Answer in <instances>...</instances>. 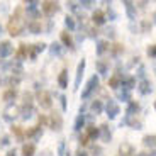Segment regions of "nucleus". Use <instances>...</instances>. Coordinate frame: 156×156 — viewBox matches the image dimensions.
Masks as SVG:
<instances>
[{"label":"nucleus","instance_id":"f257e3e1","mask_svg":"<svg viewBox=\"0 0 156 156\" xmlns=\"http://www.w3.org/2000/svg\"><path fill=\"white\" fill-rule=\"evenodd\" d=\"M24 26H26V19H24V7H17L12 14V17L7 22V31L10 36H19L22 32Z\"/></svg>","mask_w":156,"mask_h":156},{"label":"nucleus","instance_id":"f03ea898","mask_svg":"<svg viewBox=\"0 0 156 156\" xmlns=\"http://www.w3.org/2000/svg\"><path fill=\"white\" fill-rule=\"evenodd\" d=\"M97 87H98V76H97V75H94V76L88 80V83H87L85 90L82 92V98H83V100H87L90 95L94 94L95 90H97Z\"/></svg>","mask_w":156,"mask_h":156},{"label":"nucleus","instance_id":"7ed1b4c3","mask_svg":"<svg viewBox=\"0 0 156 156\" xmlns=\"http://www.w3.org/2000/svg\"><path fill=\"white\" fill-rule=\"evenodd\" d=\"M17 117H20V110L17 105H14V104H9L7 107H5L4 110V119L7 122H12L14 119H17Z\"/></svg>","mask_w":156,"mask_h":156},{"label":"nucleus","instance_id":"20e7f679","mask_svg":"<svg viewBox=\"0 0 156 156\" xmlns=\"http://www.w3.org/2000/svg\"><path fill=\"white\" fill-rule=\"evenodd\" d=\"M41 7H43V12L46 14L48 17H53L55 14H58V12H59V4H58V2L46 0V2H43V4H41Z\"/></svg>","mask_w":156,"mask_h":156},{"label":"nucleus","instance_id":"39448f33","mask_svg":"<svg viewBox=\"0 0 156 156\" xmlns=\"http://www.w3.org/2000/svg\"><path fill=\"white\" fill-rule=\"evenodd\" d=\"M49 127L53 129V131H61V127H63V117H61V114H58L55 110V112L51 114V117H49Z\"/></svg>","mask_w":156,"mask_h":156},{"label":"nucleus","instance_id":"423d86ee","mask_svg":"<svg viewBox=\"0 0 156 156\" xmlns=\"http://www.w3.org/2000/svg\"><path fill=\"white\" fill-rule=\"evenodd\" d=\"M37 100H39V105L43 107V109H51V105H53V102H51V94L46 92V90L39 92Z\"/></svg>","mask_w":156,"mask_h":156},{"label":"nucleus","instance_id":"0eeeda50","mask_svg":"<svg viewBox=\"0 0 156 156\" xmlns=\"http://www.w3.org/2000/svg\"><path fill=\"white\" fill-rule=\"evenodd\" d=\"M85 66H87V61L82 59L78 63V68H76V78H75V87L73 90H78L80 88V83H82V78H83V73H85Z\"/></svg>","mask_w":156,"mask_h":156},{"label":"nucleus","instance_id":"6e6552de","mask_svg":"<svg viewBox=\"0 0 156 156\" xmlns=\"http://www.w3.org/2000/svg\"><path fill=\"white\" fill-rule=\"evenodd\" d=\"M105 110H107V115H109V119H115L117 114H119V105L115 104V100L109 98V100H107V105H105Z\"/></svg>","mask_w":156,"mask_h":156},{"label":"nucleus","instance_id":"1a4fd4ad","mask_svg":"<svg viewBox=\"0 0 156 156\" xmlns=\"http://www.w3.org/2000/svg\"><path fill=\"white\" fill-rule=\"evenodd\" d=\"M122 126H131V129H136V131L143 129V122H141V121H136L134 117H129V115H126L124 119H122L121 127H122Z\"/></svg>","mask_w":156,"mask_h":156},{"label":"nucleus","instance_id":"9d476101","mask_svg":"<svg viewBox=\"0 0 156 156\" xmlns=\"http://www.w3.org/2000/svg\"><path fill=\"white\" fill-rule=\"evenodd\" d=\"M12 51H14V48H12L10 41H2L0 43V58H9L12 55Z\"/></svg>","mask_w":156,"mask_h":156},{"label":"nucleus","instance_id":"9b49d317","mask_svg":"<svg viewBox=\"0 0 156 156\" xmlns=\"http://www.w3.org/2000/svg\"><path fill=\"white\" fill-rule=\"evenodd\" d=\"M26 136H27L29 139H32V141H37V139H41V136H43V129L39 127V126H34V127H31L29 131H26Z\"/></svg>","mask_w":156,"mask_h":156},{"label":"nucleus","instance_id":"f8f14e48","mask_svg":"<svg viewBox=\"0 0 156 156\" xmlns=\"http://www.w3.org/2000/svg\"><path fill=\"white\" fill-rule=\"evenodd\" d=\"M137 90H139V94L141 95H149L153 92V87H151V83H149V80H141L139 82V85H137Z\"/></svg>","mask_w":156,"mask_h":156},{"label":"nucleus","instance_id":"ddd939ff","mask_svg":"<svg viewBox=\"0 0 156 156\" xmlns=\"http://www.w3.org/2000/svg\"><path fill=\"white\" fill-rule=\"evenodd\" d=\"M124 7H126V12H127V17L131 20L136 19V4L134 2H129V0H126L124 2Z\"/></svg>","mask_w":156,"mask_h":156},{"label":"nucleus","instance_id":"4468645a","mask_svg":"<svg viewBox=\"0 0 156 156\" xmlns=\"http://www.w3.org/2000/svg\"><path fill=\"white\" fill-rule=\"evenodd\" d=\"M32 114H34V107H32V104H26V105L22 107V110H20V119L27 121V119L32 117Z\"/></svg>","mask_w":156,"mask_h":156},{"label":"nucleus","instance_id":"2eb2a0df","mask_svg":"<svg viewBox=\"0 0 156 156\" xmlns=\"http://www.w3.org/2000/svg\"><path fill=\"white\" fill-rule=\"evenodd\" d=\"M119 153H121V156H131L134 154V146L131 143H122L119 146Z\"/></svg>","mask_w":156,"mask_h":156},{"label":"nucleus","instance_id":"dca6fc26","mask_svg":"<svg viewBox=\"0 0 156 156\" xmlns=\"http://www.w3.org/2000/svg\"><path fill=\"white\" fill-rule=\"evenodd\" d=\"M121 87H122V88H126V90H133L134 87H136V78H134V76H124V78H122Z\"/></svg>","mask_w":156,"mask_h":156},{"label":"nucleus","instance_id":"f3484780","mask_svg":"<svg viewBox=\"0 0 156 156\" xmlns=\"http://www.w3.org/2000/svg\"><path fill=\"white\" fill-rule=\"evenodd\" d=\"M122 78H124V76H122L121 73H115L109 80V87H110V88H114V90H117L119 87H121V83H122Z\"/></svg>","mask_w":156,"mask_h":156},{"label":"nucleus","instance_id":"a211bd4d","mask_svg":"<svg viewBox=\"0 0 156 156\" xmlns=\"http://www.w3.org/2000/svg\"><path fill=\"white\" fill-rule=\"evenodd\" d=\"M44 49H46V44H44V43H37V44H34V48H32V49L29 51V56H31V59H36V56H37L39 53H43Z\"/></svg>","mask_w":156,"mask_h":156},{"label":"nucleus","instance_id":"6ab92c4d","mask_svg":"<svg viewBox=\"0 0 156 156\" xmlns=\"http://www.w3.org/2000/svg\"><path fill=\"white\" fill-rule=\"evenodd\" d=\"M100 137H102L104 143H110V139H112V134H110L109 126H107V124L100 126Z\"/></svg>","mask_w":156,"mask_h":156},{"label":"nucleus","instance_id":"aec40b11","mask_svg":"<svg viewBox=\"0 0 156 156\" xmlns=\"http://www.w3.org/2000/svg\"><path fill=\"white\" fill-rule=\"evenodd\" d=\"M92 20H94L95 26H102V24H105V16H104V12H102V10H95L94 16H92Z\"/></svg>","mask_w":156,"mask_h":156},{"label":"nucleus","instance_id":"412c9836","mask_svg":"<svg viewBox=\"0 0 156 156\" xmlns=\"http://www.w3.org/2000/svg\"><path fill=\"white\" fill-rule=\"evenodd\" d=\"M139 104L137 102H129V107H127V110H126V115H129V117H134L137 112H139Z\"/></svg>","mask_w":156,"mask_h":156},{"label":"nucleus","instance_id":"4be33fe9","mask_svg":"<svg viewBox=\"0 0 156 156\" xmlns=\"http://www.w3.org/2000/svg\"><path fill=\"white\" fill-rule=\"evenodd\" d=\"M27 53H29V48L26 46V44H20V48L17 49V53H16L17 61H22V59H26V58H27Z\"/></svg>","mask_w":156,"mask_h":156},{"label":"nucleus","instance_id":"5701e85b","mask_svg":"<svg viewBox=\"0 0 156 156\" xmlns=\"http://www.w3.org/2000/svg\"><path fill=\"white\" fill-rule=\"evenodd\" d=\"M61 41L63 44L66 48H70L71 51H75V44H73V39H71V36L68 34V32H61Z\"/></svg>","mask_w":156,"mask_h":156},{"label":"nucleus","instance_id":"b1692460","mask_svg":"<svg viewBox=\"0 0 156 156\" xmlns=\"http://www.w3.org/2000/svg\"><path fill=\"white\" fill-rule=\"evenodd\" d=\"M143 144L146 148H156V134H151V136H144L143 137Z\"/></svg>","mask_w":156,"mask_h":156},{"label":"nucleus","instance_id":"393cba45","mask_svg":"<svg viewBox=\"0 0 156 156\" xmlns=\"http://www.w3.org/2000/svg\"><path fill=\"white\" fill-rule=\"evenodd\" d=\"M58 85L61 87V88H68V71L63 70L61 73H59L58 76Z\"/></svg>","mask_w":156,"mask_h":156},{"label":"nucleus","instance_id":"a878e982","mask_svg":"<svg viewBox=\"0 0 156 156\" xmlns=\"http://www.w3.org/2000/svg\"><path fill=\"white\" fill-rule=\"evenodd\" d=\"M87 137L95 141L97 137H100V131H98L95 126H88V127H87Z\"/></svg>","mask_w":156,"mask_h":156},{"label":"nucleus","instance_id":"bb28decb","mask_svg":"<svg viewBox=\"0 0 156 156\" xmlns=\"http://www.w3.org/2000/svg\"><path fill=\"white\" fill-rule=\"evenodd\" d=\"M16 97H17V90H14V88H10V90H7V92H4V100L7 102V104L14 102V100H16Z\"/></svg>","mask_w":156,"mask_h":156},{"label":"nucleus","instance_id":"cd10ccee","mask_svg":"<svg viewBox=\"0 0 156 156\" xmlns=\"http://www.w3.org/2000/svg\"><path fill=\"white\" fill-rule=\"evenodd\" d=\"M34 153H36V146L32 143L22 146V156H34Z\"/></svg>","mask_w":156,"mask_h":156},{"label":"nucleus","instance_id":"c85d7f7f","mask_svg":"<svg viewBox=\"0 0 156 156\" xmlns=\"http://www.w3.org/2000/svg\"><path fill=\"white\" fill-rule=\"evenodd\" d=\"M117 98L122 100V102H131V94H129V90H126V88L119 90V92H117Z\"/></svg>","mask_w":156,"mask_h":156},{"label":"nucleus","instance_id":"c756f323","mask_svg":"<svg viewBox=\"0 0 156 156\" xmlns=\"http://www.w3.org/2000/svg\"><path fill=\"white\" fill-rule=\"evenodd\" d=\"M109 48L110 46H109V43H107V41H98V43H97V55L102 56L107 49H109Z\"/></svg>","mask_w":156,"mask_h":156},{"label":"nucleus","instance_id":"7c9ffc66","mask_svg":"<svg viewBox=\"0 0 156 156\" xmlns=\"http://www.w3.org/2000/svg\"><path fill=\"white\" fill-rule=\"evenodd\" d=\"M82 127H85V115L83 114H80V115L76 117V121H75V131H82Z\"/></svg>","mask_w":156,"mask_h":156},{"label":"nucleus","instance_id":"2f4dec72","mask_svg":"<svg viewBox=\"0 0 156 156\" xmlns=\"http://www.w3.org/2000/svg\"><path fill=\"white\" fill-rule=\"evenodd\" d=\"M102 109H104V105H102L100 100H94V102H92V105H90V110H92L95 115H97V114H100Z\"/></svg>","mask_w":156,"mask_h":156},{"label":"nucleus","instance_id":"473e14b6","mask_svg":"<svg viewBox=\"0 0 156 156\" xmlns=\"http://www.w3.org/2000/svg\"><path fill=\"white\" fill-rule=\"evenodd\" d=\"M27 27H29V31H31L32 34H39V32H41V24H39L37 20H32V22H29Z\"/></svg>","mask_w":156,"mask_h":156},{"label":"nucleus","instance_id":"72a5a7b5","mask_svg":"<svg viewBox=\"0 0 156 156\" xmlns=\"http://www.w3.org/2000/svg\"><path fill=\"white\" fill-rule=\"evenodd\" d=\"M95 66H97V71L100 75H107V73H109V65H107V63L97 61V65H95Z\"/></svg>","mask_w":156,"mask_h":156},{"label":"nucleus","instance_id":"f704fd0d","mask_svg":"<svg viewBox=\"0 0 156 156\" xmlns=\"http://www.w3.org/2000/svg\"><path fill=\"white\" fill-rule=\"evenodd\" d=\"M12 75H16V76H19L20 73H22V65H20V61H16V63H12Z\"/></svg>","mask_w":156,"mask_h":156},{"label":"nucleus","instance_id":"c9c22d12","mask_svg":"<svg viewBox=\"0 0 156 156\" xmlns=\"http://www.w3.org/2000/svg\"><path fill=\"white\" fill-rule=\"evenodd\" d=\"M7 83H9V87H12V88L16 90V87H19V83H20V78H19V76H14V75H10V76L7 78Z\"/></svg>","mask_w":156,"mask_h":156},{"label":"nucleus","instance_id":"e433bc0d","mask_svg":"<svg viewBox=\"0 0 156 156\" xmlns=\"http://www.w3.org/2000/svg\"><path fill=\"white\" fill-rule=\"evenodd\" d=\"M51 55H56V56H61V55H63V49H61V44H58V43H53V44H51Z\"/></svg>","mask_w":156,"mask_h":156},{"label":"nucleus","instance_id":"4c0bfd02","mask_svg":"<svg viewBox=\"0 0 156 156\" xmlns=\"http://www.w3.org/2000/svg\"><path fill=\"white\" fill-rule=\"evenodd\" d=\"M12 133L16 134L19 141H24V133H22V129H20L19 126H12Z\"/></svg>","mask_w":156,"mask_h":156},{"label":"nucleus","instance_id":"58836bf2","mask_svg":"<svg viewBox=\"0 0 156 156\" xmlns=\"http://www.w3.org/2000/svg\"><path fill=\"white\" fill-rule=\"evenodd\" d=\"M37 5H41V4H39V2H36V0L26 2V9H27V12H34L36 9H37Z\"/></svg>","mask_w":156,"mask_h":156},{"label":"nucleus","instance_id":"ea45409f","mask_svg":"<svg viewBox=\"0 0 156 156\" xmlns=\"http://www.w3.org/2000/svg\"><path fill=\"white\" fill-rule=\"evenodd\" d=\"M110 49H112V56H119L124 51V48L121 44H114V46H110Z\"/></svg>","mask_w":156,"mask_h":156},{"label":"nucleus","instance_id":"a19ab883","mask_svg":"<svg viewBox=\"0 0 156 156\" xmlns=\"http://www.w3.org/2000/svg\"><path fill=\"white\" fill-rule=\"evenodd\" d=\"M65 26H66L70 31H73V29H75V20H73V17H70V16L65 17Z\"/></svg>","mask_w":156,"mask_h":156},{"label":"nucleus","instance_id":"79ce46f5","mask_svg":"<svg viewBox=\"0 0 156 156\" xmlns=\"http://www.w3.org/2000/svg\"><path fill=\"white\" fill-rule=\"evenodd\" d=\"M151 31V22L149 20H143L141 22V32H149Z\"/></svg>","mask_w":156,"mask_h":156},{"label":"nucleus","instance_id":"37998d69","mask_svg":"<svg viewBox=\"0 0 156 156\" xmlns=\"http://www.w3.org/2000/svg\"><path fill=\"white\" fill-rule=\"evenodd\" d=\"M104 32H105V36H107V37H110V39L115 37V29H114V27H107Z\"/></svg>","mask_w":156,"mask_h":156},{"label":"nucleus","instance_id":"c03bdc74","mask_svg":"<svg viewBox=\"0 0 156 156\" xmlns=\"http://www.w3.org/2000/svg\"><path fill=\"white\" fill-rule=\"evenodd\" d=\"M80 5H83L85 9H90V7H94L95 2H92V0H82V2H78Z\"/></svg>","mask_w":156,"mask_h":156},{"label":"nucleus","instance_id":"a18cd8bd","mask_svg":"<svg viewBox=\"0 0 156 156\" xmlns=\"http://www.w3.org/2000/svg\"><path fill=\"white\" fill-rule=\"evenodd\" d=\"M148 56H151V58L156 59V44H153V46L148 48Z\"/></svg>","mask_w":156,"mask_h":156},{"label":"nucleus","instance_id":"49530a36","mask_svg":"<svg viewBox=\"0 0 156 156\" xmlns=\"http://www.w3.org/2000/svg\"><path fill=\"white\" fill-rule=\"evenodd\" d=\"M66 154V151H65V143H59V146H58V156H65Z\"/></svg>","mask_w":156,"mask_h":156},{"label":"nucleus","instance_id":"de8ad7c7","mask_svg":"<svg viewBox=\"0 0 156 156\" xmlns=\"http://www.w3.org/2000/svg\"><path fill=\"white\" fill-rule=\"evenodd\" d=\"M32 102V95L29 94V92H26V94H24V105H26V104H31Z\"/></svg>","mask_w":156,"mask_h":156},{"label":"nucleus","instance_id":"09e8293b","mask_svg":"<svg viewBox=\"0 0 156 156\" xmlns=\"http://www.w3.org/2000/svg\"><path fill=\"white\" fill-rule=\"evenodd\" d=\"M59 100H61V109L63 110H66V97H65V95H61V97H59Z\"/></svg>","mask_w":156,"mask_h":156},{"label":"nucleus","instance_id":"8fccbe9b","mask_svg":"<svg viewBox=\"0 0 156 156\" xmlns=\"http://www.w3.org/2000/svg\"><path fill=\"white\" fill-rule=\"evenodd\" d=\"M137 76H139L141 80H144V66H139V70H137Z\"/></svg>","mask_w":156,"mask_h":156},{"label":"nucleus","instance_id":"3c124183","mask_svg":"<svg viewBox=\"0 0 156 156\" xmlns=\"http://www.w3.org/2000/svg\"><path fill=\"white\" fill-rule=\"evenodd\" d=\"M136 156H156V149H153L151 153H139V154H136Z\"/></svg>","mask_w":156,"mask_h":156},{"label":"nucleus","instance_id":"603ef678","mask_svg":"<svg viewBox=\"0 0 156 156\" xmlns=\"http://www.w3.org/2000/svg\"><path fill=\"white\" fill-rule=\"evenodd\" d=\"M68 5H70V9H71V10H76V9H78V5H80V4H78V2H68Z\"/></svg>","mask_w":156,"mask_h":156},{"label":"nucleus","instance_id":"864d4df0","mask_svg":"<svg viewBox=\"0 0 156 156\" xmlns=\"http://www.w3.org/2000/svg\"><path fill=\"white\" fill-rule=\"evenodd\" d=\"M87 139H88V137H87V134H83V136L80 137V143H82V144H87V143H88Z\"/></svg>","mask_w":156,"mask_h":156},{"label":"nucleus","instance_id":"5fc2aeb1","mask_svg":"<svg viewBox=\"0 0 156 156\" xmlns=\"http://www.w3.org/2000/svg\"><path fill=\"white\" fill-rule=\"evenodd\" d=\"M109 16H110V20H114V19H115V14H114V10H112L110 7H109Z\"/></svg>","mask_w":156,"mask_h":156},{"label":"nucleus","instance_id":"6e6d98bb","mask_svg":"<svg viewBox=\"0 0 156 156\" xmlns=\"http://www.w3.org/2000/svg\"><path fill=\"white\" fill-rule=\"evenodd\" d=\"M75 156H88V154H87L85 151H82V149H78V151H76V154H75Z\"/></svg>","mask_w":156,"mask_h":156},{"label":"nucleus","instance_id":"4d7b16f0","mask_svg":"<svg viewBox=\"0 0 156 156\" xmlns=\"http://www.w3.org/2000/svg\"><path fill=\"white\" fill-rule=\"evenodd\" d=\"M39 156H51V151H49V149H44V151L41 153Z\"/></svg>","mask_w":156,"mask_h":156},{"label":"nucleus","instance_id":"13d9d810","mask_svg":"<svg viewBox=\"0 0 156 156\" xmlns=\"http://www.w3.org/2000/svg\"><path fill=\"white\" fill-rule=\"evenodd\" d=\"M5 156H17V153H16V149H10V151H9Z\"/></svg>","mask_w":156,"mask_h":156},{"label":"nucleus","instance_id":"bf43d9fd","mask_svg":"<svg viewBox=\"0 0 156 156\" xmlns=\"http://www.w3.org/2000/svg\"><path fill=\"white\" fill-rule=\"evenodd\" d=\"M9 143H10V141H9V137H7V136H5V137H4V139H2V144H4V146H7V144H9Z\"/></svg>","mask_w":156,"mask_h":156},{"label":"nucleus","instance_id":"052dcab7","mask_svg":"<svg viewBox=\"0 0 156 156\" xmlns=\"http://www.w3.org/2000/svg\"><path fill=\"white\" fill-rule=\"evenodd\" d=\"M153 20H154V24H156V12L153 14Z\"/></svg>","mask_w":156,"mask_h":156},{"label":"nucleus","instance_id":"680f3d73","mask_svg":"<svg viewBox=\"0 0 156 156\" xmlns=\"http://www.w3.org/2000/svg\"><path fill=\"white\" fill-rule=\"evenodd\" d=\"M66 156H71V154H70V153H66Z\"/></svg>","mask_w":156,"mask_h":156},{"label":"nucleus","instance_id":"e2e57ef3","mask_svg":"<svg viewBox=\"0 0 156 156\" xmlns=\"http://www.w3.org/2000/svg\"><path fill=\"white\" fill-rule=\"evenodd\" d=\"M154 109H156V100H154Z\"/></svg>","mask_w":156,"mask_h":156},{"label":"nucleus","instance_id":"0e129e2a","mask_svg":"<svg viewBox=\"0 0 156 156\" xmlns=\"http://www.w3.org/2000/svg\"><path fill=\"white\" fill-rule=\"evenodd\" d=\"M0 32H2V26H0Z\"/></svg>","mask_w":156,"mask_h":156}]
</instances>
